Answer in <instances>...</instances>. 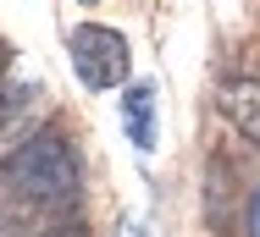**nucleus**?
Returning a JSON list of instances; mask_svg holds the SVG:
<instances>
[{
	"mask_svg": "<svg viewBox=\"0 0 260 237\" xmlns=\"http://www.w3.org/2000/svg\"><path fill=\"white\" fill-rule=\"evenodd\" d=\"M116 237H150V232H144L139 221H122V232H116Z\"/></svg>",
	"mask_w": 260,
	"mask_h": 237,
	"instance_id": "6",
	"label": "nucleus"
},
{
	"mask_svg": "<svg viewBox=\"0 0 260 237\" xmlns=\"http://www.w3.org/2000/svg\"><path fill=\"white\" fill-rule=\"evenodd\" d=\"M122 116H127V138L139 149H155V89L150 83H133L122 99Z\"/></svg>",
	"mask_w": 260,
	"mask_h": 237,
	"instance_id": "4",
	"label": "nucleus"
},
{
	"mask_svg": "<svg viewBox=\"0 0 260 237\" xmlns=\"http://www.w3.org/2000/svg\"><path fill=\"white\" fill-rule=\"evenodd\" d=\"M221 110L233 116V127H238V133H249V138L260 143V83H255V77L227 83V89H221Z\"/></svg>",
	"mask_w": 260,
	"mask_h": 237,
	"instance_id": "3",
	"label": "nucleus"
},
{
	"mask_svg": "<svg viewBox=\"0 0 260 237\" xmlns=\"http://www.w3.org/2000/svg\"><path fill=\"white\" fill-rule=\"evenodd\" d=\"M72 66L89 89H116L127 77V39L116 28L83 22V28H72Z\"/></svg>",
	"mask_w": 260,
	"mask_h": 237,
	"instance_id": "2",
	"label": "nucleus"
},
{
	"mask_svg": "<svg viewBox=\"0 0 260 237\" xmlns=\"http://www.w3.org/2000/svg\"><path fill=\"white\" fill-rule=\"evenodd\" d=\"M249 237H260V193L249 199Z\"/></svg>",
	"mask_w": 260,
	"mask_h": 237,
	"instance_id": "5",
	"label": "nucleus"
},
{
	"mask_svg": "<svg viewBox=\"0 0 260 237\" xmlns=\"http://www.w3.org/2000/svg\"><path fill=\"white\" fill-rule=\"evenodd\" d=\"M0 182L17 188L22 199H34V204H50L55 210V204H72V199H78V160H72L67 138L45 127V133H34V138L6 160Z\"/></svg>",
	"mask_w": 260,
	"mask_h": 237,
	"instance_id": "1",
	"label": "nucleus"
},
{
	"mask_svg": "<svg viewBox=\"0 0 260 237\" xmlns=\"http://www.w3.org/2000/svg\"><path fill=\"white\" fill-rule=\"evenodd\" d=\"M0 127H6V99H0Z\"/></svg>",
	"mask_w": 260,
	"mask_h": 237,
	"instance_id": "7",
	"label": "nucleus"
}]
</instances>
